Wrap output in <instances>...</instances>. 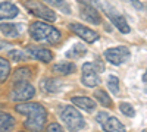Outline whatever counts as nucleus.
Masks as SVG:
<instances>
[{
    "label": "nucleus",
    "mask_w": 147,
    "mask_h": 132,
    "mask_svg": "<svg viewBox=\"0 0 147 132\" xmlns=\"http://www.w3.org/2000/svg\"><path fill=\"white\" fill-rule=\"evenodd\" d=\"M93 65H94L96 70H97V72H100V74L105 70V65H103V62H100V59H96V60L93 62Z\"/></svg>",
    "instance_id": "29"
},
{
    "label": "nucleus",
    "mask_w": 147,
    "mask_h": 132,
    "mask_svg": "<svg viewBox=\"0 0 147 132\" xmlns=\"http://www.w3.org/2000/svg\"><path fill=\"white\" fill-rule=\"evenodd\" d=\"M119 110H121V113H124V116H128V117L136 116V109H134L132 104H129V103H121Z\"/></svg>",
    "instance_id": "26"
},
{
    "label": "nucleus",
    "mask_w": 147,
    "mask_h": 132,
    "mask_svg": "<svg viewBox=\"0 0 147 132\" xmlns=\"http://www.w3.org/2000/svg\"><path fill=\"white\" fill-rule=\"evenodd\" d=\"M80 16L85 21V22H90L93 25H99L102 23V18L99 10L90 7V6H80Z\"/></svg>",
    "instance_id": "12"
},
{
    "label": "nucleus",
    "mask_w": 147,
    "mask_h": 132,
    "mask_svg": "<svg viewBox=\"0 0 147 132\" xmlns=\"http://www.w3.org/2000/svg\"><path fill=\"white\" fill-rule=\"evenodd\" d=\"M19 15V9L16 5L10 2L0 3V19H13Z\"/></svg>",
    "instance_id": "13"
},
{
    "label": "nucleus",
    "mask_w": 147,
    "mask_h": 132,
    "mask_svg": "<svg viewBox=\"0 0 147 132\" xmlns=\"http://www.w3.org/2000/svg\"><path fill=\"white\" fill-rule=\"evenodd\" d=\"M0 32L7 38H16V37H19L21 28L16 25V23L5 22V23H0Z\"/></svg>",
    "instance_id": "18"
},
{
    "label": "nucleus",
    "mask_w": 147,
    "mask_h": 132,
    "mask_svg": "<svg viewBox=\"0 0 147 132\" xmlns=\"http://www.w3.org/2000/svg\"><path fill=\"white\" fill-rule=\"evenodd\" d=\"M143 82H144V84H147V70L144 72V75H143Z\"/></svg>",
    "instance_id": "31"
},
{
    "label": "nucleus",
    "mask_w": 147,
    "mask_h": 132,
    "mask_svg": "<svg viewBox=\"0 0 147 132\" xmlns=\"http://www.w3.org/2000/svg\"><path fill=\"white\" fill-rule=\"evenodd\" d=\"M44 132H65L63 131V128L60 126L59 123H56V122H53V123H50L47 128H46V131Z\"/></svg>",
    "instance_id": "28"
},
{
    "label": "nucleus",
    "mask_w": 147,
    "mask_h": 132,
    "mask_svg": "<svg viewBox=\"0 0 147 132\" xmlns=\"http://www.w3.org/2000/svg\"><path fill=\"white\" fill-rule=\"evenodd\" d=\"M85 54H87V47H85L84 44H81V43L74 44L71 49L65 53V56L69 57V59H81Z\"/></svg>",
    "instance_id": "20"
},
{
    "label": "nucleus",
    "mask_w": 147,
    "mask_h": 132,
    "mask_svg": "<svg viewBox=\"0 0 147 132\" xmlns=\"http://www.w3.org/2000/svg\"><path fill=\"white\" fill-rule=\"evenodd\" d=\"M7 57L10 59L12 62H24V60H27V53H24V52H21V50H10L9 53H7Z\"/></svg>",
    "instance_id": "25"
},
{
    "label": "nucleus",
    "mask_w": 147,
    "mask_h": 132,
    "mask_svg": "<svg viewBox=\"0 0 147 132\" xmlns=\"http://www.w3.org/2000/svg\"><path fill=\"white\" fill-rule=\"evenodd\" d=\"M40 88L49 94H56L60 91V88H62V84H60L59 79L56 78H46L40 82Z\"/></svg>",
    "instance_id": "15"
},
{
    "label": "nucleus",
    "mask_w": 147,
    "mask_h": 132,
    "mask_svg": "<svg viewBox=\"0 0 147 132\" xmlns=\"http://www.w3.org/2000/svg\"><path fill=\"white\" fill-rule=\"evenodd\" d=\"M77 2L81 6H90V7H94L97 10H100L103 7V5L100 3V0H77Z\"/></svg>",
    "instance_id": "27"
},
{
    "label": "nucleus",
    "mask_w": 147,
    "mask_h": 132,
    "mask_svg": "<svg viewBox=\"0 0 147 132\" xmlns=\"http://www.w3.org/2000/svg\"><path fill=\"white\" fill-rule=\"evenodd\" d=\"M96 121L102 125L105 132H127L125 126L122 125L115 116H110L106 112H99L96 116Z\"/></svg>",
    "instance_id": "6"
},
{
    "label": "nucleus",
    "mask_w": 147,
    "mask_h": 132,
    "mask_svg": "<svg viewBox=\"0 0 147 132\" xmlns=\"http://www.w3.org/2000/svg\"><path fill=\"white\" fill-rule=\"evenodd\" d=\"M107 88H109V91L112 92V94H119V79H118V76H115V75H110L109 78H107Z\"/></svg>",
    "instance_id": "24"
},
{
    "label": "nucleus",
    "mask_w": 147,
    "mask_h": 132,
    "mask_svg": "<svg viewBox=\"0 0 147 132\" xmlns=\"http://www.w3.org/2000/svg\"><path fill=\"white\" fill-rule=\"evenodd\" d=\"M105 59L112 63V65H122L124 62L128 60L129 57V50L127 49L125 46H118V47H112V49H107L105 50Z\"/></svg>",
    "instance_id": "8"
},
{
    "label": "nucleus",
    "mask_w": 147,
    "mask_h": 132,
    "mask_svg": "<svg viewBox=\"0 0 147 132\" xmlns=\"http://www.w3.org/2000/svg\"><path fill=\"white\" fill-rule=\"evenodd\" d=\"M15 125H16V121L13 116L9 113H5V112H0V132L13 131Z\"/></svg>",
    "instance_id": "17"
},
{
    "label": "nucleus",
    "mask_w": 147,
    "mask_h": 132,
    "mask_svg": "<svg viewBox=\"0 0 147 132\" xmlns=\"http://www.w3.org/2000/svg\"><path fill=\"white\" fill-rule=\"evenodd\" d=\"M28 32H30V37L34 40V41H46L49 44H57L62 38V34L57 28H55L53 25H49L46 22H32L30 28H28Z\"/></svg>",
    "instance_id": "2"
},
{
    "label": "nucleus",
    "mask_w": 147,
    "mask_h": 132,
    "mask_svg": "<svg viewBox=\"0 0 147 132\" xmlns=\"http://www.w3.org/2000/svg\"><path fill=\"white\" fill-rule=\"evenodd\" d=\"M35 95V88L31 82H22L13 85V90L10 91V100L12 101H30Z\"/></svg>",
    "instance_id": "5"
},
{
    "label": "nucleus",
    "mask_w": 147,
    "mask_h": 132,
    "mask_svg": "<svg viewBox=\"0 0 147 132\" xmlns=\"http://www.w3.org/2000/svg\"><path fill=\"white\" fill-rule=\"evenodd\" d=\"M25 53L28 57H32L43 63H49L53 60V52L49 49H44V47H27Z\"/></svg>",
    "instance_id": "11"
},
{
    "label": "nucleus",
    "mask_w": 147,
    "mask_h": 132,
    "mask_svg": "<svg viewBox=\"0 0 147 132\" xmlns=\"http://www.w3.org/2000/svg\"><path fill=\"white\" fill-rule=\"evenodd\" d=\"M41 2L49 5V6H52V7L60 9L62 12H65V13H71L69 6H68V3L65 2V0H41Z\"/></svg>",
    "instance_id": "23"
},
{
    "label": "nucleus",
    "mask_w": 147,
    "mask_h": 132,
    "mask_svg": "<svg viewBox=\"0 0 147 132\" xmlns=\"http://www.w3.org/2000/svg\"><path fill=\"white\" fill-rule=\"evenodd\" d=\"M10 74H12V68H10L9 60H6L5 57H0V84L7 81Z\"/></svg>",
    "instance_id": "22"
},
{
    "label": "nucleus",
    "mask_w": 147,
    "mask_h": 132,
    "mask_svg": "<svg viewBox=\"0 0 147 132\" xmlns=\"http://www.w3.org/2000/svg\"><path fill=\"white\" fill-rule=\"evenodd\" d=\"M72 104H75L77 107H80V109L85 110V112H93L96 109V101L90 97H85V95H77V97H72L71 98Z\"/></svg>",
    "instance_id": "14"
},
{
    "label": "nucleus",
    "mask_w": 147,
    "mask_h": 132,
    "mask_svg": "<svg viewBox=\"0 0 147 132\" xmlns=\"http://www.w3.org/2000/svg\"><path fill=\"white\" fill-rule=\"evenodd\" d=\"M77 70V65L72 62H60L53 65V72L59 75H71Z\"/></svg>",
    "instance_id": "19"
},
{
    "label": "nucleus",
    "mask_w": 147,
    "mask_h": 132,
    "mask_svg": "<svg viewBox=\"0 0 147 132\" xmlns=\"http://www.w3.org/2000/svg\"><path fill=\"white\" fill-rule=\"evenodd\" d=\"M94 98L97 100V103H99L100 106H103V107H112V106H113L110 95H109L105 90H102V88H99V90L94 91Z\"/></svg>",
    "instance_id": "21"
},
{
    "label": "nucleus",
    "mask_w": 147,
    "mask_h": 132,
    "mask_svg": "<svg viewBox=\"0 0 147 132\" xmlns=\"http://www.w3.org/2000/svg\"><path fill=\"white\" fill-rule=\"evenodd\" d=\"M22 5L25 6V9L30 12L31 15L40 18V19H43V21H47V22L56 21L55 10L50 9L46 3L40 2V0H24Z\"/></svg>",
    "instance_id": "4"
},
{
    "label": "nucleus",
    "mask_w": 147,
    "mask_h": 132,
    "mask_svg": "<svg viewBox=\"0 0 147 132\" xmlns=\"http://www.w3.org/2000/svg\"><path fill=\"white\" fill-rule=\"evenodd\" d=\"M125 2H129L132 6H136V7H138V9H141V7H143V5L138 2V0H125Z\"/></svg>",
    "instance_id": "30"
},
{
    "label": "nucleus",
    "mask_w": 147,
    "mask_h": 132,
    "mask_svg": "<svg viewBox=\"0 0 147 132\" xmlns=\"http://www.w3.org/2000/svg\"><path fill=\"white\" fill-rule=\"evenodd\" d=\"M15 110L19 115L28 116V119L24 122V126H25L30 132H41L44 129V123L47 121V110L40 103L16 104Z\"/></svg>",
    "instance_id": "1"
},
{
    "label": "nucleus",
    "mask_w": 147,
    "mask_h": 132,
    "mask_svg": "<svg viewBox=\"0 0 147 132\" xmlns=\"http://www.w3.org/2000/svg\"><path fill=\"white\" fill-rule=\"evenodd\" d=\"M68 28H69L74 34H77L81 40H84L85 43H88V44H91V43H94V41H97V40L100 38V34H97L94 29L82 25V23L71 22L69 25H68Z\"/></svg>",
    "instance_id": "9"
},
{
    "label": "nucleus",
    "mask_w": 147,
    "mask_h": 132,
    "mask_svg": "<svg viewBox=\"0 0 147 132\" xmlns=\"http://www.w3.org/2000/svg\"><path fill=\"white\" fill-rule=\"evenodd\" d=\"M30 78H31V70L27 66H21V68L15 69V72L12 74L13 85H16V84H22V82H28Z\"/></svg>",
    "instance_id": "16"
},
{
    "label": "nucleus",
    "mask_w": 147,
    "mask_h": 132,
    "mask_svg": "<svg viewBox=\"0 0 147 132\" xmlns=\"http://www.w3.org/2000/svg\"><path fill=\"white\" fill-rule=\"evenodd\" d=\"M60 121L65 125V128L71 132H77L85 125L84 117L74 106H65L60 110Z\"/></svg>",
    "instance_id": "3"
},
{
    "label": "nucleus",
    "mask_w": 147,
    "mask_h": 132,
    "mask_svg": "<svg viewBox=\"0 0 147 132\" xmlns=\"http://www.w3.org/2000/svg\"><path fill=\"white\" fill-rule=\"evenodd\" d=\"M103 9H105V13L107 15V18L112 21V23H113V25H115L122 34H128V32L131 31L127 19L124 18V15H121L116 9H113L112 6H109V5H105Z\"/></svg>",
    "instance_id": "10"
},
{
    "label": "nucleus",
    "mask_w": 147,
    "mask_h": 132,
    "mask_svg": "<svg viewBox=\"0 0 147 132\" xmlns=\"http://www.w3.org/2000/svg\"><path fill=\"white\" fill-rule=\"evenodd\" d=\"M22 132H25V131H22Z\"/></svg>",
    "instance_id": "32"
},
{
    "label": "nucleus",
    "mask_w": 147,
    "mask_h": 132,
    "mask_svg": "<svg viewBox=\"0 0 147 132\" xmlns=\"http://www.w3.org/2000/svg\"><path fill=\"white\" fill-rule=\"evenodd\" d=\"M81 82L88 88H96L100 84L99 72L96 70L93 62H88V63L82 65V68H81Z\"/></svg>",
    "instance_id": "7"
}]
</instances>
